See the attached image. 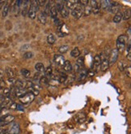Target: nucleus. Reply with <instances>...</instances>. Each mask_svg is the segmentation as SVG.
<instances>
[{"mask_svg": "<svg viewBox=\"0 0 131 134\" xmlns=\"http://www.w3.org/2000/svg\"><path fill=\"white\" fill-rule=\"evenodd\" d=\"M11 93V89H8V88H4L3 89V94L4 96H8Z\"/></svg>", "mask_w": 131, "mask_h": 134, "instance_id": "39", "label": "nucleus"}, {"mask_svg": "<svg viewBox=\"0 0 131 134\" xmlns=\"http://www.w3.org/2000/svg\"><path fill=\"white\" fill-rule=\"evenodd\" d=\"M100 63H101V57L100 55H95L94 58V61H93V69L94 71H96L97 68L100 67Z\"/></svg>", "mask_w": 131, "mask_h": 134, "instance_id": "16", "label": "nucleus"}, {"mask_svg": "<svg viewBox=\"0 0 131 134\" xmlns=\"http://www.w3.org/2000/svg\"><path fill=\"white\" fill-rule=\"evenodd\" d=\"M118 54H119V52L117 51V49H114V50H112L111 51L110 55H109V59H108V63H109V66L115 64L116 61L117 60V58H118Z\"/></svg>", "mask_w": 131, "mask_h": 134, "instance_id": "6", "label": "nucleus"}, {"mask_svg": "<svg viewBox=\"0 0 131 134\" xmlns=\"http://www.w3.org/2000/svg\"><path fill=\"white\" fill-rule=\"evenodd\" d=\"M37 3H38L39 7H43L45 5L46 2L44 1V0H39V1H37Z\"/></svg>", "mask_w": 131, "mask_h": 134, "instance_id": "42", "label": "nucleus"}, {"mask_svg": "<svg viewBox=\"0 0 131 134\" xmlns=\"http://www.w3.org/2000/svg\"><path fill=\"white\" fill-rule=\"evenodd\" d=\"M40 82H41V84H47L48 79H47L45 77H41V79H40Z\"/></svg>", "mask_w": 131, "mask_h": 134, "instance_id": "41", "label": "nucleus"}, {"mask_svg": "<svg viewBox=\"0 0 131 134\" xmlns=\"http://www.w3.org/2000/svg\"><path fill=\"white\" fill-rule=\"evenodd\" d=\"M65 5L67 9L72 11L78 5V1H77V0H69V1L65 2Z\"/></svg>", "mask_w": 131, "mask_h": 134, "instance_id": "8", "label": "nucleus"}, {"mask_svg": "<svg viewBox=\"0 0 131 134\" xmlns=\"http://www.w3.org/2000/svg\"><path fill=\"white\" fill-rule=\"evenodd\" d=\"M6 133V130L5 129L0 128V134H5Z\"/></svg>", "mask_w": 131, "mask_h": 134, "instance_id": "48", "label": "nucleus"}, {"mask_svg": "<svg viewBox=\"0 0 131 134\" xmlns=\"http://www.w3.org/2000/svg\"><path fill=\"white\" fill-rule=\"evenodd\" d=\"M58 10H57V7L56 5H53L50 7V16L53 18V19H55L57 18V16H58Z\"/></svg>", "mask_w": 131, "mask_h": 134, "instance_id": "20", "label": "nucleus"}, {"mask_svg": "<svg viewBox=\"0 0 131 134\" xmlns=\"http://www.w3.org/2000/svg\"><path fill=\"white\" fill-rule=\"evenodd\" d=\"M38 20L43 25H45L46 23V16L43 11L40 12L38 14Z\"/></svg>", "mask_w": 131, "mask_h": 134, "instance_id": "21", "label": "nucleus"}, {"mask_svg": "<svg viewBox=\"0 0 131 134\" xmlns=\"http://www.w3.org/2000/svg\"><path fill=\"white\" fill-rule=\"evenodd\" d=\"M50 2H47L45 5V10H44V13L45 14V16L49 15L50 14Z\"/></svg>", "mask_w": 131, "mask_h": 134, "instance_id": "36", "label": "nucleus"}, {"mask_svg": "<svg viewBox=\"0 0 131 134\" xmlns=\"http://www.w3.org/2000/svg\"><path fill=\"white\" fill-rule=\"evenodd\" d=\"M57 34H58L60 38L65 37L66 35L68 34V29L67 27L66 26L65 24L62 23L61 25L57 26Z\"/></svg>", "mask_w": 131, "mask_h": 134, "instance_id": "5", "label": "nucleus"}, {"mask_svg": "<svg viewBox=\"0 0 131 134\" xmlns=\"http://www.w3.org/2000/svg\"><path fill=\"white\" fill-rule=\"evenodd\" d=\"M127 59H128V60H131V53H129L128 55H127Z\"/></svg>", "mask_w": 131, "mask_h": 134, "instance_id": "49", "label": "nucleus"}, {"mask_svg": "<svg viewBox=\"0 0 131 134\" xmlns=\"http://www.w3.org/2000/svg\"><path fill=\"white\" fill-rule=\"evenodd\" d=\"M5 72L7 74V76L8 77V78H14L15 77V72L13 71V70L11 68H6Z\"/></svg>", "mask_w": 131, "mask_h": 134, "instance_id": "27", "label": "nucleus"}, {"mask_svg": "<svg viewBox=\"0 0 131 134\" xmlns=\"http://www.w3.org/2000/svg\"><path fill=\"white\" fill-rule=\"evenodd\" d=\"M35 69H36L38 72H44L45 71V66L41 63H37L35 65Z\"/></svg>", "mask_w": 131, "mask_h": 134, "instance_id": "22", "label": "nucleus"}, {"mask_svg": "<svg viewBox=\"0 0 131 134\" xmlns=\"http://www.w3.org/2000/svg\"><path fill=\"white\" fill-rule=\"evenodd\" d=\"M54 59L55 64L57 65H58V66H63L64 63L66 61L65 58L61 55H55L54 57Z\"/></svg>", "mask_w": 131, "mask_h": 134, "instance_id": "12", "label": "nucleus"}, {"mask_svg": "<svg viewBox=\"0 0 131 134\" xmlns=\"http://www.w3.org/2000/svg\"><path fill=\"white\" fill-rule=\"evenodd\" d=\"M4 78V71L0 68V80H3Z\"/></svg>", "mask_w": 131, "mask_h": 134, "instance_id": "44", "label": "nucleus"}, {"mask_svg": "<svg viewBox=\"0 0 131 134\" xmlns=\"http://www.w3.org/2000/svg\"><path fill=\"white\" fill-rule=\"evenodd\" d=\"M84 7H83L78 3V5L71 11L72 16L75 18V19H79V18L84 15Z\"/></svg>", "mask_w": 131, "mask_h": 134, "instance_id": "4", "label": "nucleus"}, {"mask_svg": "<svg viewBox=\"0 0 131 134\" xmlns=\"http://www.w3.org/2000/svg\"><path fill=\"white\" fill-rule=\"evenodd\" d=\"M0 96H1V95H0Z\"/></svg>", "mask_w": 131, "mask_h": 134, "instance_id": "51", "label": "nucleus"}, {"mask_svg": "<svg viewBox=\"0 0 131 134\" xmlns=\"http://www.w3.org/2000/svg\"><path fill=\"white\" fill-rule=\"evenodd\" d=\"M124 71H125V74H126V76H127L128 77H129V78H130V77H131V67H130V66L125 67V69H124Z\"/></svg>", "mask_w": 131, "mask_h": 134, "instance_id": "37", "label": "nucleus"}, {"mask_svg": "<svg viewBox=\"0 0 131 134\" xmlns=\"http://www.w3.org/2000/svg\"><path fill=\"white\" fill-rule=\"evenodd\" d=\"M60 13H61V15H62V16L64 17V18L68 17V16H69V14H70L69 10H68V9H67V7H64L62 9V10H61Z\"/></svg>", "mask_w": 131, "mask_h": 134, "instance_id": "30", "label": "nucleus"}, {"mask_svg": "<svg viewBox=\"0 0 131 134\" xmlns=\"http://www.w3.org/2000/svg\"><path fill=\"white\" fill-rule=\"evenodd\" d=\"M4 5H5V2H3V1H0V10H1L2 7H3Z\"/></svg>", "mask_w": 131, "mask_h": 134, "instance_id": "47", "label": "nucleus"}, {"mask_svg": "<svg viewBox=\"0 0 131 134\" xmlns=\"http://www.w3.org/2000/svg\"><path fill=\"white\" fill-rule=\"evenodd\" d=\"M9 9H10V5L9 3H6L5 5L3 6V13H2V16L3 17H6L8 14V11H9Z\"/></svg>", "mask_w": 131, "mask_h": 134, "instance_id": "23", "label": "nucleus"}, {"mask_svg": "<svg viewBox=\"0 0 131 134\" xmlns=\"http://www.w3.org/2000/svg\"><path fill=\"white\" fill-rule=\"evenodd\" d=\"M117 67H118V69H119L121 71H123L124 69H125V67L124 66V64H123V63H122V62H120L119 64H118V65H117Z\"/></svg>", "mask_w": 131, "mask_h": 134, "instance_id": "40", "label": "nucleus"}, {"mask_svg": "<svg viewBox=\"0 0 131 134\" xmlns=\"http://www.w3.org/2000/svg\"><path fill=\"white\" fill-rule=\"evenodd\" d=\"M112 2L109 1V0H104V1L100 2V7H102L103 9H105V10H108V8L110 7Z\"/></svg>", "mask_w": 131, "mask_h": 134, "instance_id": "18", "label": "nucleus"}, {"mask_svg": "<svg viewBox=\"0 0 131 134\" xmlns=\"http://www.w3.org/2000/svg\"><path fill=\"white\" fill-rule=\"evenodd\" d=\"M55 42H56V38L53 33H50V34L48 35V37H47V42L48 43L50 44V45H53V44H54Z\"/></svg>", "mask_w": 131, "mask_h": 134, "instance_id": "24", "label": "nucleus"}, {"mask_svg": "<svg viewBox=\"0 0 131 134\" xmlns=\"http://www.w3.org/2000/svg\"><path fill=\"white\" fill-rule=\"evenodd\" d=\"M128 38L126 35L122 34L121 36H119L117 40V50L118 52H122L124 51V49L125 47L126 42H127Z\"/></svg>", "mask_w": 131, "mask_h": 134, "instance_id": "2", "label": "nucleus"}, {"mask_svg": "<svg viewBox=\"0 0 131 134\" xmlns=\"http://www.w3.org/2000/svg\"><path fill=\"white\" fill-rule=\"evenodd\" d=\"M87 76V71L86 70L82 69L81 71H79V76H78V80H84Z\"/></svg>", "mask_w": 131, "mask_h": 134, "instance_id": "28", "label": "nucleus"}, {"mask_svg": "<svg viewBox=\"0 0 131 134\" xmlns=\"http://www.w3.org/2000/svg\"><path fill=\"white\" fill-rule=\"evenodd\" d=\"M62 67H63L64 71H67V72H70V71H71V70H72V65H71V63L70 62L69 60H66Z\"/></svg>", "mask_w": 131, "mask_h": 134, "instance_id": "19", "label": "nucleus"}, {"mask_svg": "<svg viewBox=\"0 0 131 134\" xmlns=\"http://www.w3.org/2000/svg\"><path fill=\"white\" fill-rule=\"evenodd\" d=\"M129 53H131V52H130V43L128 44L127 48H126V55H128Z\"/></svg>", "mask_w": 131, "mask_h": 134, "instance_id": "45", "label": "nucleus"}, {"mask_svg": "<svg viewBox=\"0 0 131 134\" xmlns=\"http://www.w3.org/2000/svg\"><path fill=\"white\" fill-rule=\"evenodd\" d=\"M35 96L32 94L31 92H28L27 93H25L24 96H22L19 98V99L22 104H29L34 100Z\"/></svg>", "mask_w": 131, "mask_h": 134, "instance_id": "3", "label": "nucleus"}, {"mask_svg": "<svg viewBox=\"0 0 131 134\" xmlns=\"http://www.w3.org/2000/svg\"><path fill=\"white\" fill-rule=\"evenodd\" d=\"M32 56H33V54L31 51H27V52H25L24 54V59H31Z\"/></svg>", "mask_w": 131, "mask_h": 134, "instance_id": "38", "label": "nucleus"}, {"mask_svg": "<svg viewBox=\"0 0 131 134\" xmlns=\"http://www.w3.org/2000/svg\"><path fill=\"white\" fill-rule=\"evenodd\" d=\"M21 74L23 75L25 78H28V77H30V76H31V71L28 69L24 68V69L21 70Z\"/></svg>", "mask_w": 131, "mask_h": 134, "instance_id": "33", "label": "nucleus"}, {"mask_svg": "<svg viewBox=\"0 0 131 134\" xmlns=\"http://www.w3.org/2000/svg\"><path fill=\"white\" fill-rule=\"evenodd\" d=\"M71 55L74 58H77L80 55V51L79 50H78V48H75V49H73V50L71 51Z\"/></svg>", "mask_w": 131, "mask_h": 134, "instance_id": "31", "label": "nucleus"}, {"mask_svg": "<svg viewBox=\"0 0 131 134\" xmlns=\"http://www.w3.org/2000/svg\"><path fill=\"white\" fill-rule=\"evenodd\" d=\"M20 125L17 123H14L13 124L11 128H9V131H8V134H19L20 133Z\"/></svg>", "mask_w": 131, "mask_h": 134, "instance_id": "10", "label": "nucleus"}, {"mask_svg": "<svg viewBox=\"0 0 131 134\" xmlns=\"http://www.w3.org/2000/svg\"><path fill=\"white\" fill-rule=\"evenodd\" d=\"M28 91L26 89L24 88H22V89H19V88H15V90L13 91V93H14L15 96H16L17 98H20L22 96H24L25 93H27Z\"/></svg>", "mask_w": 131, "mask_h": 134, "instance_id": "11", "label": "nucleus"}, {"mask_svg": "<svg viewBox=\"0 0 131 134\" xmlns=\"http://www.w3.org/2000/svg\"><path fill=\"white\" fill-rule=\"evenodd\" d=\"M12 100L11 98L9 97H5L4 98V100L1 104L2 108H7V107H10V106L12 104Z\"/></svg>", "mask_w": 131, "mask_h": 134, "instance_id": "14", "label": "nucleus"}, {"mask_svg": "<svg viewBox=\"0 0 131 134\" xmlns=\"http://www.w3.org/2000/svg\"><path fill=\"white\" fill-rule=\"evenodd\" d=\"M121 20H122V13L119 11L114 16V17H113V22H115V23H119V22H121Z\"/></svg>", "mask_w": 131, "mask_h": 134, "instance_id": "26", "label": "nucleus"}, {"mask_svg": "<svg viewBox=\"0 0 131 134\" xmlns=\"http://www.w3.org/2000/svg\"><path fill=\"white\" fill-rule=\"evenodd\" d=\"M68 50H69V46L67 45H62V46H61L58 49V51L61 54H64L66 52H67Z\"/></svg>", "mask_w": 131, "mask_h": 134, "instance_id": "35", "label": "nucleus"}, {"mask_svg": "<svg viewBox=\"0 0 131 134\" xmlns=\"http://www.w3.org/2000/svg\"><path fill=\"white\" fill-rule=\"evenodd\" d=\"M84 64V56H78L76 59L75 65V71H79L82 70L83 66Z\"/></svg>", "mask_w": 131, "mask_h": 134, "instance_id": "7", "label": "nucleus"}, {"mask_svg": "<svg viewBox=\"0 0 131 134\" xmlns=\"http://www.w3.org/2000/svg\"><path fill=\"white\" fill-rule=\"evenodd\" d=\"M108 68H109V63L108 60V58H106V59H102L101 63H100V70L102 71H105L106 70H108Z\"/></svg>", "mask_w": 131, "mask_h": 134, "instance_id": "13", "label": "nucleus"}, {"mask_svg": "<svg viewBox=\"0 0 131 134\" xmlns=\"http://www.w3.org/2000/svg\"><path fill=\"white\" fill-rule=\"evenodd\" d=\"M22 3H23V8H22V16H25L26 14L28 13V8H29V6H30V3H31V2H28V1H24L22 2Z\"/></svg>", "mask_w": 131, "mask_h": 134, "instance_id": "15", "label": "nucleus"}, {"mask_svg": "<svg viewBox=\"0 0 131 134\" xmlns=\"http://www.w3.org/2000/svg\"><path fill=\"white\" fill-rule=\"evenodd\" d=\"M38 10H39V5L37 3V1H36V0L32 1L31 3H30V6L28 11V15L30 19L34 20L36 18L37 12L38 11Z\"/></svg>", "mask_w": 131, "mask_h": 134, "instance_id": "1", "label": "nucleus"}, {"mask_svg": "<svg viewBox=\"0 0 131 134\" xmlns=\"http://www.w3.org/2000/svg\"><path fill=\"white\" fill-rule=\"evenodd\" d=\"M130 17V9H127L124 11V13H122V20H127L129 19Z\"/></svg>", "mask_w": 131, "mask_h": 134, "instance_id": "29", "label": "nucleus"}, {"mask_svg": "<svg viewBox=\"0 0 131 134\" xmlns=\"http://www.w3.org/2000/svg\"><path fill=\"white\" fill-rule=\"evenodd\" d=\"M17 109L21 111H24V108H23V106H22L21 105H17Z\"/></svg>", "mask_w": 131, "mask_h": 134, "instance_id": "46", "label": "nucleus"}, {"mask_svg": "<svg viewBox=\"0 0 131 134\" xmlns=\"http://www.w3.org/2000/svg\"><path fill=\"white\" fill-rule=\"evenodd\" d=\"M86 115L84 113H78L75 116V120L78 122V123H79V124H83V123H84L86 121Z\"/></svg>", "mask_w": 131, "mask_h": 134, "instance_id": "17", "label": "nucleus"}, {"mask_svg": "<svg viewBox=\"0 0 131 134\" xmlns=\"http://www.w3.org/2000/svg\"><path fill=\"white\" fill-rule=\"evenodd\" d=\"M120 9H121V6L119 5L118 3L112 2L111 6H110V7L108 8V11H110L111 13H113V14H117V12L120 11Z\"/></svg>", "mask_w": 131, "mask_h": 134, "instance_id": "9", "label": "nucleus"}, {"mask_svg": "<svg viewBox=\"0 0 131 134\" xmlns=\"http://www.w3.org/2000/svg\"><path fill=\"white\" fill-rule=\"evenodd\" d=\"M91 13V7H90V5H87L86 7H84V15L85 16H89Z\"/></svg>", "mask_w": 131, "mask_h": 134, "instance_id": "32", "label": "nucleus"}, {"mask_svg": "<svg viewBox=\"0 0 131 134\" xmlns=\"http://www.w3.org/2000/svg\"><path fill=\"white\" fill-rule=\"evenodd\" d=\"M58 79V81L60 83H65L66 80H67V76L66 74H64V73H61Z\"/></svg>", "mask_w": 131, "mask_h": 134, "instance_id": "34", "label": "nucleus"}, {"mask_svg": "<svg viewBox=\"0 0 131 134\" xmlns=\"http://www.w3.org/2000/svg\"><path fill=\"white\" fill-rule=\"evenodd\" d=\"M9 108L11 109V110H16L17 109V104L15 103V102H12V104L10 106Z\"/></svg>", "mask_w": 131, "mask_h": 134, "instance_id": "43", "label": "nucleus"}, {"mask_svg": "<svg viewBox=\"0 0 131 134\" xmlns=\"http://www.w3.org/2000/svg\"><path fill=\"white\" fill-rule=\"evenodd\" d=\"M128 34H129V36L130 35V27H129V29H128Z\"/></svg>", "mask_w": 131, "mask_h": 134, "instance_id": "50", "label": "nucleus"}, {"mask_svg": "<svg viewBox=\"0 0 131 134\" xmlns=\"http://www.w3.org/2000/svg\"><path fill=\"white\" fill-rule=\"evenodd\" d=\"M45 77L47 78V79H49L51 77V76L52 74H53V69H52L51 67H48V68L46 69H45Z\"/></svg>", "mask_w": 131, "mask_h": 134, "instance_id": "25", "label": "nucleus"}]
</instances>
